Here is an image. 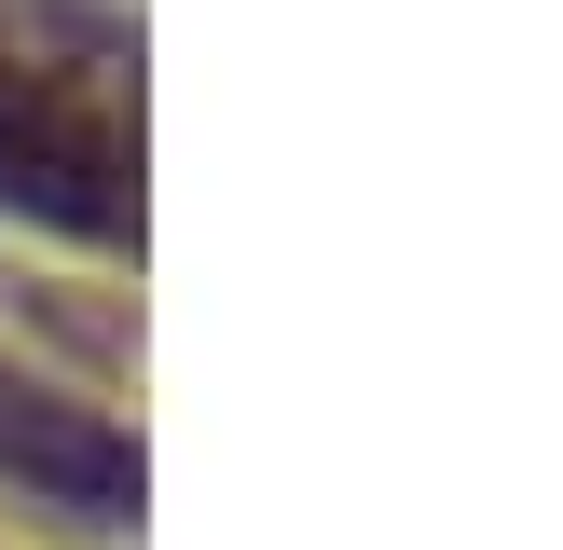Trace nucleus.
<instances>
[{
  "label": "nucleus",
  "instance_id": "obj_2",
  "mask_svg": "<svg viewBox=\"0 0 563 550\" xmlns=\"http://www.w3.org/2000/svg\"><path fill=\"white\" fill-rule=\"evenodd\" d=\"M0 482L27 509H69V522H137V440L97 399L42 385L27 358H0Z\"/></svg>",
  "mask_w": 563,
  "mask_h": 550
},
{
  "label": "nucleus",
  "instance_id": "obj_1",
  "mask_svg": "<svg viewBox=\"0 0 563 550\" xmlns=\"http://www.w3.org/2000/svg\"><path fill=\"white\" fill-rule=\"evenodd\" d=\"M0 207L137 248V28L110 0H0Z\"/></svg>",
  "mask_w": 563,
  "mask_h": 550
}]
</instances>
